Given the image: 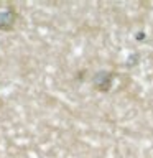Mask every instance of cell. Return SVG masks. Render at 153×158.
<instances>
[{
    "label": "cell",
    "instance_id": "cell-1",
    "mask_svg": "<svg viewBox=\"0 0 153 158\" xmlns=\"http://www.w3.org/2000/svg\"><path fill=\"white\" fill-rule=\"evenodd\" d=\"M112 77H114V74L110 71H99V73H96V76L92 77V84L96 89H99V91L107 92L112 86Z\"/></svg>",
    "mask_w": 153,
    "mask_h": 158
},
{
    "label": "cell",
    "instance_id": "cell-2",
    "mask_svg": "<svg viewBox=\"0 0 153 158\" xmlns=\"http://www.w3.org/2000/svg\"><path fill=\"white\" fill-rule=\"evenodd\" d=\"M15 23V12L2 10L0 12V30H10Z\"/></svg>",
    "mask_w": 153,
    "mask_h": 158
}]
</instances>
